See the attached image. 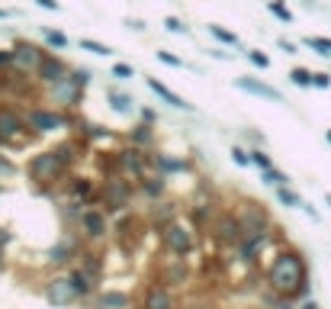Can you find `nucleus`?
Returning a JSON list of instances; mask_svg holds the SVG:
<instances>
[{
  "label": "nucleus",
  "mask_w": 331,
  "mask_h": 309,
  "mask_svg": "<svg viewBox=\"0 0 331 309\" xmlns=\"http://www.w3.org/2000/svg\"><path fill=\"white\" fill-rule=\"evenodd\" d=\"M267 290L277 293L280 300H302L309 296V267L305 258L296 248H280L274 261L267 264Z\"/></svg>",
  "instance_id": "nucleus-1"
},
{
  "label": "nucleus",
  "mask_w": 331,
  "mask_h": 309,
  "mask_svg": "<svg viewBox=\"0 0 331 309\" xmlns=\"http://www.w3.org/2000/svg\"><path fill=\"white\" fill-rule=\"evenodd\" d=\"M26 174H29V184L39 190V194H52L55 184L68 174V168L58 161V154L52 148H45V151H35L26 161Z\"/></svg>",
  "instance_id": "nucleus-2"
},
{
  "label": "nucleus",
  "mask_w": 331,
  "mask_h": 309,
  "mask_svg": "<svg viewBox=\"0 0 331 309\" xmlns=\"http://www.w3.org/2000/svg\"><path fill=\"white\" fill-rule=\"evenodd\" d=\"M135 194H139V187H135V181H129L126 174L106 177L100 184V194H96V206L106 209L109 216H122V213H129Z\"/></svg>",
  "instance_id": "nucleus-3"
},
{
  "label": "nucleus",
  "mask_w": 331,
  "mask_h": 309,
  "mask_svg": "<svg viewBox=\"0 0 331 309\" xmlns=\"http://www.w3.org/2000/svg\"><path fill=\"white\" fill-rule=\"evenodd\" d=\"M90 84V71L87 68H71V74L65 81L48 87V103H55V110H74L84 100V87Z\"/></svg>",
  "instance_id": "nucleus-4"
},
{
  "label": "nucleus",
  "mask_w": 331,
  "mask_h": 309,
  "mask_svg": "<svg viewBox=\"0 0 331 309\" xmlns=\"http://www.w3.org/2000/svg\"><path fill=\"white\" fill-rule=\"evenodd\" d=\"M161 245H164L167 255L187 258V255H193V248H196V229L187 219H174L170 225L161 229Z\"/></svg>",
  "instance_id": "nucleus-5"
},
{
  "label": "nucleus",
  "mask_w": 331,
  "mask_h": 309,
  "mask_svg": "<svg viewBox=\"0 0 331 309\" xmlns=\"http://www.w3.org/2000/svg\"><path fill=\"white\" fill-rule=\"evenodd\" d=\"M109 232H113V216H109L106 209L100 206H87L81 213V222H77V235L87 245H100L103 239H109Z\"/></svg>",
  "instance_id": "nucleus-6"
},
{
  "label": "nucleus",
  "mask_w": 331,
  "mask_h": 309,
  "mask_svg": "<svg viewBox=\"0 0 331 309\" xmlns=\"http://www.w3.org/2000/svg\"><path fill=\"white\" fill-rule=\"evenodd\" d=\"M209 235L219 248H238V242L244 239V229H241V219L235 209H222L216 213V219L209 225Z\"/></svg>",
  "instance_id": "nucleus-7"
},
{
  "label": "nucleus",
  "mask_w": 331,
  "mask_h": 309,
  "mask_svg": "<svg viewBox=\"0 0 331 309\" xmlns=\"http://www.w3.org/2000/svg\"><path fill=\"white\" fill-rule=\"evenodd\" d=\"M81 248H84V239L77 232H65L61 239L45 252V264L58 271V267H74L77 258H81Z\"/></svg>",
  "instance_id": "nucleus-8"
},
{
  "label": "nucleus",
  "mask_w": 331,
  "mask_h": 309,
  "mask_svg": "<svg viewBox=\"0 0 331 309\" xmlns=\"http://www.w3.org/2000/svg\"><path fill=\"white\" fill-rule=\"evenodd\" d=\"M42 300L48 306H55V309H71V306H77V293L74 287H71V277L68 274H52L45 280V287H42Z\"/></svg>",
  "instance_id": "nucleus-9"
},
{
  "label": "nucleus",
  "mask_w": 331,
  "mask_h": 309,
  "mask_svg": "<svg viewBox=\"0 0 331 309\" xmlns=\"http://www.w3.org/2000/svg\"><path fill=\"white\" fill-rule=\"evenodd\" d=\"M26 126L32 129L35 136H48V132H58V129H68L71 126V116L61 113V110H45V106H32L26 113Z\"/></svg>",
  "instance_id": "nucleus-10"
},
{
  "label": "nucleus",
  "mask_w": 331,
  "mask_h": 309,
  "mask_svg": "<svg viewBox=\"0 0 331 309\" xmlns=\"http://www.w3.org/2000/svg\"><path fill=\"white\" fill-rule=\"evenodd\" d=\"M238 219H241V229L244 235H267L270 232V213L264 209V203H257V200H244V203L235 209Z\"/></svg>",
  "instance_id": "nucleus-11"
},
{
  "label": "nucleus",
  "mask_w": 331,
  "mask_h": 309,
  "mask_svg": "<svg viewBox=\"0 0 331 309\" xmlns=\"http://www.w3.org/2000/svg\"><path fill=\"white\" fill-rule=\"evenodd\" d=\"M29 132L26 126V116H20L16 110H10V106H0V145H13L16 139H23Z\"/></svg>",
  "instance_id": "nucleus-12"
},
{
  "label": "nucleus",
  "mask_w": 331,
  "mask_h": 309,
  "mask_svg": "<svg viewBox=\"0 0 331 309\" xmlns=\"http://www.w3.org/2000/svg\"><path fill=\"white\" fill-rule=\"evenodd\" d=\"M122 154V174L132 177V181H142V177H148L151 174V158H148V151H142V148H119Z\"/></svg>",
  "instance_id": "nucleus-13"
},
{
  "label": "nucleus",
  "mask_w": 331,
  "mask_h": 309,
  "mask_svg": "<svg viewBox=\"0 0 331 309\" xmlns=\"http://www.w3.org/2000/svg\"><path fill=\"white\" fill-rule=\"evenodd\" d=\"M68 74H71V65H68L61 55H52V52H48V55L42 58L39 71H35V81H39V84H45V87H52V84H58V81H65Z\"/></svg>",
  "instance_id": "nucleus-14"
},
{
  "label": "nucleus",
  "mask_w": 331,
  "mask_h": 309,
  "mask_svg": "<svg viewBox=\"0 0 331 309\" xmlns=\"http://www.w3.org/2000/svg\"><path fill=\"white\" fill-rule=\"evenodd\" d=\"M148 158H151V171L167 177V181L174 174H187L190 171V161L180 158V154H170V151H148Z\"/></svg>",
  "instance_id": "nucleus-15"
},
{
  "label": "nucleus",
  "mask_w": 331,
  "mask_h": 309,
  "mask_svg": "<svg viewBox=\"0 0 331 309\" xmlns=\"http://www.w3.org/2000/svg\"><path fill=\"white\" fill-rule=\"evenodd\" d=\"M187 280H190L187 258H170V261H164V264L158 267V283H161V287H167V290L183 287Z\"/></svg>",
  "instance_id": "nucleus-16"
},
{
  "label": "nucleus",
  "mask_w": 331,
  "mask_h": 309,
  "mask_svg": "<svg viewBox=\"0 0 331 309\" xmlns=\"http://www.w3.org/2000/svg\"><path fill=\"white\" fill-rule=\"evenodd\" d=\"M45 55H48V52L39 49V45H32V42H16V45H13V68H20V71H32V74H35Z\"/></svg>",
  "instance_id": "nucleus-17"
},
{
  "label": "nucleus",
  "mask_w": 331,
  "mask_h": 309,
  "mask_svg": "<svg viewBox=\"0 0 331 309\" xmlns=\"http://www.w3.org/2000/svg\"><path fill=\"white\" fill-rule=\"evenodd\" d=\"M93 309H132L135 306V296L129 290H119V287H106V290H96L93 296Z\"/></svg>",
  "instance_id": "nucleus-18"
},
{
  "label": "nucleus",
  "mask_w": 331,
  "mask_h": 309,
  "mask_svg": "<svg viewBox=\"0 0 331 309\" xmlns=\"http://www.w3.org/2000/svg\"><path fill=\"white\" fill-rule=\"evenodd\" d=\"M174 219H180V203H177V200H158V203H151L148 225L154 232H161L164 225H170Z\"/></svg>",
  "instance_id": "nucleus-19"
},
{
  "label": "nucleus",
  "mask_w": 331,
  "mask_h": 309,
  "mask_svg": "<svg viewBox=\"0 0 331 309\" xmlns=\"http://www.w3.org/2000/svg\"><path fill=\"white\" fill-rule=\"evenodd\" d=\"M267 242H270V232L267 235H244V239L238 242V248H235L238 261H244V264H257L261 255H264V248H267Z\"/></svg>",
  "instance_id": "nucleus-20"
},
{
  "label": "nucleus",
  "mask_w": 331,
  "mask_h": 309,
  "mask_svg": "<svg viewBox=\"0 0 331 309\" xmlns=\"http://www.w3.org/2000/svg\"><path fill=\"white\" fill-rule=\"evenodd\" d=\"M68 200H81V203H87V206H96V194H100V190H96V181L93 177H71L68 181Z\"/></svg>",
  "instance_id": "nucleus-21"
},
{
  "label": "nucleus",
  "mask_w": 331,
  "mask_h": 309,
  "mask_svg": "<svg viewBox=\"0 0 331 309\" xmlns=\"http://www.w3.org/2000/svg\"><path fill=\"white\" fill-rule=\"evenodd\" d=\"M142 309H177L174 290L161 287V283H148V287H145V296H142Z\"/></svg>",
  "instance_id": "nucleus-22"
},
{
  "label": "nucleus",
  "mask_w": 331,
  "mask_h": 309,
  "mask_svg": "<svg viewBox=\"0 0 331 309\" xmlns=\"http://www.w3.org/2000/svg\"><path fill=\"white\" fill-rule=\"evenodd\" d=\"M135 187H139V194H142L145 200H148V203H158V200H167V187H170V181L151 171L148 177L135 181Z\"/></svg>",
  "instance_id": "nucleus-23"
},
{
  "label": "nucleus",
  "mask_w": 331,
  "mask_h": 309,
  "mask_svg": "<svg viewBox=\"0 0 331 309\" xmlns=\"http://www.w3.org/2000/svg\"><path fill=\"white\" fill-rule=\"evenodd\" d=\"M235 87L244 90V93H254V97H264V100H270V103H280V100H283V93H280L277 87L264 84V81H257V78H248V74L235 78Z\"/></svg>",
  "instance_id": "nucleus-24"
},
{
  "label": "nucleus",
  "mask_w": 331,
  "mask_h": 309,
  "mask_svg": "<svg viewBox=\"0 0 331 309\" xmlns=\"http://www.w3.org/2000/svg\"><path fill=\"white\" fill-rule=\"evenodd\" d=\"M68 277H71V287H74V293H77V300H81V303H84V300H93L96 290H100V287H96V280L87 274V271H81L77 264H74V267H68Z\"/></svg>",
  "instance_id": "nucleus-25"
},
{
  "label": "nucleus",
  "mask_w": 331,
  "mask_h": 309,
  "mask_svg": "<svg viewBox=\"0 0 331 309\" xmlns=\"http://www.w3.org/2000/svg\"><path fill=\"white\" fill-rule=\"evenodd\" d=\"M145 84H148V90H151V93H158V97H161L167 106H174V110H183V113H193V103H190V100H183L180 93H174V90H170V87L164 84V81L148 78Z\"/></svg>",
  "instance_id": "nucleus-26"
},
{
  "label": "nucleus",
  "mask_w": 331,
  "mask_h": 309,
  "mask_svg": "<svg viewBox=\"0 0 331 309\" xmlns=\"http://www.w3.org/2000/svg\"><path fill=\"white\" fill-rule=\"evenodd\" d=\"M212 219H216V203H212V200H200V203H193L187 209V222L193 225L196 232H200V229H209Z\"/></svg>",
  "instance_id": "nucleus-27"
},
{
  "label": "nucleus",
  "mask_w": 331,
  "mask_h": 309,
  "mask_svg": "<svg viewBox=\"0 0 331 309\" xmlns=\"http://www.w3.org/2000/svg\"><path fill=\"white\" fill-rule=\"evenodd\" d=\"M77 267L87 271V274H90L96 283H100L103 271H106V261L100 258V252H96V248H87V245H84V248H81V258H77Z\"/></svg>",
  "instance_id": "nucleus-28"
},
{
  "label": "nucleus",
  "mask_w": 331,
  "mask_h": 309,
  "mask_svg": "<svg viewBox=\"0 0 331 309\" xmlns=\"http://www.w3.org/2000/svg\"><path fill=\"white\" fill-rule=\"evenodd\" d=\"M126 142L132 148H142V151H154V126H145V123H135L129 129Z\"/></svg>",
  "instance_id": "nucleus-29"
},
{
  "label": "nucleus",
  "mask_w": 331,
  "mask_h": 309,
  "mask_svg": "<svg viewBox=\"0 0 331 309\" xmlns=\"http://www.w3.org/2000/svg\"><path fill=\"white\" fill-rule=\"evenodd\" d=\"M106 100H109V110L119 113V116H132V113L139 110V106H135V97H132V93H122V90H116V87L106 90Z\"/></svg>",
  "instance_id": "nucleus-30"
},
{
  "label": "nucleus",
  "mask_w": 331,
  "mask_h": 309,
  "mask_svg": "<svg viewBox=\"0 0 331 309\" xmlns=\"http://www.w3.org/2000/svg\"><path fill=\"white\" fill-rule=\"evenodd\" d=\"M81 148H84V145H81L77 139H68V142H58L52 151L58 154V161L65 164V168H74V161L81 158Z\"/></svg>",
  "instance_id": "nucleus-31"
},
{
  "label": "nucleus",
  "mask_w": 331,
  "mask_h": 309,
  "mask_svg": "<svg viewBox=\"0 0 331 309\" xmlns=\"http://www.w3.org/2000/svg\"><path fill=\"white\" fill-rule=\"evenodd\" d=\"M96 168H100L103 181H106V177H119L122 174V154H119V148L116 151H103L100 158H96Z\"/></svg>",
  "instance_id": "nucleus-32"
},
{
  "label": "nucleus",
  "mask_w": 331,
  "mask_h": 309,
  "mask_svg": "<svg viewBox=\"0 0 331 309\" xmlns=\"http://www.w3.org/2000/svg\"><path fill=\"white\" fill-rule=\"evenodd\" d=\"M274 194H277V203L286 206V209H302V203H305V200H302L293 187H277Z\"/></svg>",
  "instance_id": "nucleus-33"
},
{
  "label": "nucleus",
  "mask_w": 331,
  "mask_h": 309,
  "mask_svg": "<svg viewBox=\"0 0 331 309\" xmlns=\"http://www.w3.org/2000/svg\"><path fill=\"white\" fill-rule=\"evenodd\" d=\"M261 184H267V187H289L293 181H289V174H283L280 168H270V171H261Z\"/></svg>",
  "instance_id": "nucleus-34"
},
{
  "label": "nucleus",
  "mask_w": 331,
  "mask_h": 309,
  "mask_svg": "<svg viewBox=\"0 0 331 309\" xmlns=\"http://www.w3.org/2000/svg\"><path fill=\"white\" fill-rule=\"evenodd\" d=\"M209 32H212V35H216V39L222 42V45H235V49H238V45H241V39H238V32H228L225 26H219V23H209Z\"/></svg>",
  "instance_id": "nucleus-35"
},
{
  "label": "nucleus",
  "mask_w": 331,
  "mask_h": 309,
  "mask_svg": "<svg viewBox=\"0 0 331 309\" xmlns=\"http://www.w3.org/2000/svg\"><path fill=\"white\" fill-rule=\"evenodd\" d=\"M248 158H251V164H254L257 171H270L274 168V158L264 148H248Z\"/></svg>",
  "instance_id": "nucleus-36"
},
{
  "label": "nucleus",
  "mask_w": 331,
  "mask_h": 309,
  "mask_svg": "<svg viewBox=\"0 0 331 309\" xmlns=\"http://www.w3.org/2000/svg\"><path fill=\"white\" fill-rule=\"evenodd\" d=\"M16 174H20V164L13 158H7V154H0V184H4V181H13Z\"/></svg>",
  "instance_id": "nucleus-37"
},
{
  "label": "nucleus",
  "mask_w": 331,
  "mask_h": 309,
  "mask_svg": "<svg viewBox=\"0 0 331 309\" xmlns=\"http://www.w3.org/2000/svg\"><path fill=\"white\" fill-rule=\"evenodd\" d=\"M42 35H45V42L52 45V49H58V52L68 49V35H65V32H58V29H42Z\"/></svg>",
  "instance_id": "nucleus-38"
},
{
  "label": "nucleus",
  "mask_w": 331,
  "mask_h": 309,
  "mask_svg": "<svg viewBox=\"0 0 331 309\" xmlns=\"http://www.w3.org/2000/svg\"><path fill=\"white\" fill-rule=\"evenodd\" d=\"M305 45H309V49H315L318 55H328V58H331V39H325V35H309V39H305Z\"/></svg>",
  "instance_id": "nucleus-39"
},
{
  "label": "nucleus",
  "mask_w": 331,
  "mask_h": 309,
  "mask_svg": "<svg viewBox=\"0 0 331 309\" xmlns=\"http://www.w3.org/2000/svg\"><path fill=\"white\" fill-rule=\"evenodd\" d=\"M267 10H270V13L277 16V20H283V23H293V10L283 4V0H270V4H267Z\"/></svg>",
  "instance_id": "nucleus-40"
},
{
  "label": "nucleus",
  "mask_w": 331,
  "mask_h": 309,
  "mask_svg": "<svg viewBox=\"0 0 331 309\" xmlns=\"http://www.w3.org/2000/svg\"><path fill=\"white\" fill-rule=\"evenodd\" d=\"M289 81H293L296 87H312V71H309V68H293V71H289Z\"/></svg>",
  "instance_id": "nucleus-41"
},
{
  "label": "nucleus",
  "mask_w": 331,
  "mask_h": 309,
  "mask_svg": "<svg viewBox=\"0 0 331 309\" xmlns=\"http://www.w3.org/2000/svg\"><path fill=\"white\" fill-rule=\"evenodd\" d=\"M81 49H84V52H93V55H109V52H113L109 45L96 42V39H81Z\"/></svg>",
  "instance_id": "nucleus-42"
},
{
  "label": "nucleus",
  "mask_w": 331,
  "mask_h": 309,
  "mask_svg": "<svg viewBox=\"0 0 331 309\" xmlns=\"http://www.w3.org/2000/svg\"><path fill=\"white\" fill-rule=\"evenodd\" d=\"M248 62H251L254 68H261V71H267V68H270V58H267L261 49H251V52H248Z\"/></svg>",
  "instance_id": "nucleus-43"
},
{
  "label": "nucleus",
  "mask_w": 331,
  "mask_h": 309,
  "mask_svg": "<svg viewBox=\"0 0 331 309\" xmlns=\"http://www.w3.org/2000/svg\"><path fill=\"white\" fill-rule=\"evenodd\" d=\"M231 161L238 164V168H248L251 158H248V148H241V145H231Z\"/></svg>",
  "instance_id": "nucleus-44"
},
{
  "label": "nucleus",
  "mask_w": 331,
  "mask_h": 309,
  "mask_svg": "<svg viewBox=\"0 0 331 309\" xmlns=\"http://www.w3.org/2000/svg\"><path fill=\"white\" fill-rule=\"evenodd\" d=\"M154 55H158V62H164V65H170V68H183V58L170 55V52H164V49H158Z\"/></svg>",
  "instance_id": "nucleus-45"
},
{
  "label": "nucleus",
  "mask_w": 331,
  "mask_h": 309,
  "mask_svg": "<svg viewBox=\"0 0 331 309\" xmlns=\"http://www.w3.org/2000/svg\"><path fill=\"white\" fill-rule=\"evenodd\" d=\"M81 136L84 139H109V129H103V126H84Z\"/></svg>",
  "instance_id": "nucleus-46"
},
{
  "label": "nucleus",
  "mask_w": 331,
  "mask_h": 309,
  "mask_svg": "<svg viewBox=\"0 0 331 309\" xmlns=\"http://www.w3.org/2000/svg\"><path fill=\"white\" fill-rule=\"evenodd\" d=\"M13 242H16V232L10 229V225H0V248H4V252H7V248L13 245Z\"/></svg>",
  "instance_id": "nucleus-47"
},
{
  "label": "nucleus",
  "mask_w": 331,
  "mask_h": 309,
  "mask_svg": "<svg viewBox=\"0 0 331 309\" xmlns=\"http://www.w3.org/2000/svg\"><path fill=\"white\" fill-rule=\"evenodd\" d=\"M113 78H119V81H129V78H135V68L132 65H113Z\"/></svg>",
  "instance_id": "nucleus-48"
},
{
  "label": "nucleus",
  "mask_w": 331,
  "mask_h": 309,
  "mask_svg": "<svg viewBox=\"0 0 331 309\" xmlns=\"http://www.w3.org/2000/svg\"><path fill=\"white\" fill-rule=\"evenodd\" d=\"M164 26H167L170 32H177V35H187V23H180L177 16H167V20H164Z\"/></svg>",
  "instance_id": "nucleus-49"
},
{
  "label": "nucleus",
  "mask_w": 331,
  "mask_h": 309,
  "mask_svg": "<svg viewBox=\"0 0 331 309\" xmlns=\"http://www.w3.org/2000/svg\"><path fill=\"white\" fill-rule=\"evenodd\" d=\"M312 87H331V74H325V71H312Z\"/></svg>",
  "instance_id": "nucleus-50"
},
{
  "label": "nucleus",
  "mask_w": 331,
  "mask_h": 309,
  "mask_svg": "<svg viewBox=\"0 0 331 309\" xmlns=\"http://www.w3.org/2000/svg\"><path fill=\"white\" fill-rule=\"evenodd\" d=\"M0 68H13V49H0Z\"/></svg>",
  "instance_id": "nucleus-51"
},
{
  "label": "nucleus",
  "mask_w": 331,
  "mask_h": 309,
  "mask_svg": "<svg viewBox=\"0 0 331 309\" xmlns=\"http://www.w3.org/2000/svg\"><path fill=\"white\" fill-rule=\"evenodd\" d=\"M142 123H145V126H154V123H158V113H154V110H142Z\"/></svg>",
  "instance_id": "nucleus-52"
},
{
  "label": "nucleus",
  "mask_w": 331,
  "mask_h": 309,
  "mask_svg": "<svg viewBox=\"0 0 331 309\" xmlns=\"http://www.w3.org/2000/svg\"><path fill=\"white\" fill-rule=\"evenodd\" d=\"M35 4H39L42 10H55V13L61 10V4H58V0H35Z\"/></svg>",
  "instance_id": "nucleus-53"
},
{
  "label": "nucleus",
  "mask_w": 331,
  "mask_h": 309,
  "mask_svg": "<svg viewBox=\"0 0 331 309\" xmlns=\"http://www.w3.org/2000/svg\"><path fill=\"white\" fill-rule=\"evenodd\" d=\"M280 49H283L286 55H296L299 49H296V42H286V39H280Z\"/></svg>",
  "instance_id": "nucleus-54"
},
{
  "label": "nucleus",
  "mask_w": 331,
  "mask_h": 309,
  "mask_svg": "<svg viewBox=\"0 0 331 309\" xmlns=\"http://www.w3.org/2000/svg\"><path fill=\"white\" fill-rule=\"evenodd\" d=\"M270 309H299V306L293 303V300H277V303H274Z\"/></svg>",
  "instance_id": "nucleus-55"
},
{
  "label": "nucleus",
  "mask_w": 331,
  "mask_h": 309,
  "mask_svg": "<svg viewBox=\"0 0 331 309\" xmlns=\"http://www.w3.org/2000/svg\"><path fill=\"white\" fill-rule=\"evenodd\" d=\"M302 213H305V216H309L312 222H318V209H315V206H309V203H302Z\"/></svg>",
  "instance_id": "nucleus-56"
},
{
  "label": "nucleus",
  "mask_w": 331,
  "mask_h": 309,
  "mask_svg": "<svg viewBox=\"0 0 331 309\" xmlns=\"http://www.w3.org/2000/svg\"><path fill=\"white\" fill-rule=\"evenodd\" d=\"M126 26H129V29H135V32H142V29H145V23H142V20H126Z\"/></svg>",
  "instance_id": "nucleus-57"
},
{
  "label": "nucleus",
  "mask_w": 331,
  "mask_h": 309,
  "mask_svg": "<svg viewBox=\"0 0 331 309\" xmlns=\"http://www.w3.org/2000/svg\"><path fill=\"white\" fill-rule=\"evenodd\" d=\"M4 271H7V252L0 248V274H4Z\"/></svg>",
  "instance_id": "nucleus-58"
},
{
  "label": "nucleus",
  "mask_w": 331,
  "mask_h": 309,
  "mask_svg": "<svg viewBox=\"0 0 331 309\" xmlns=\"http://www.w3.org/2000/svg\"><path fill=\"white\" fill-rule=\"evenodd\" d=\"M299 309H318V303H315V300H305V303H302Z\"/></svg>",
  "instance_id": "nucleus-59"
},
{
  "label": "nucleus",
  "mask_w": 331,
  "mask_h": 309,
  "mask_svg": "<svg viewBox=\"0 0 331 309\" xmlns=\"http://www.w3.org/2000/svg\"><path fill=\"white\" fill-rule=\"evenodd\" d=\"M7 16H13V10H0V20H7Z\"/></svg>",
  "instance_id": "nucleus-60"
},
{
  "label": "nucleus",
  "mask_w": 331,
  "mask_h": 309,
  "mask_svg": "<svg viewBox=\"0 0 331 309\" xmlns=\"http://www.w3.org/2000/svg\"><path fill=\"white\" fill-rule=\"evenodd\" d=\"M325 139H328V145H331V129H328V132H325Z\"/></svg>",
  "instance_id": "nucleus-61"
}]
</instances>
